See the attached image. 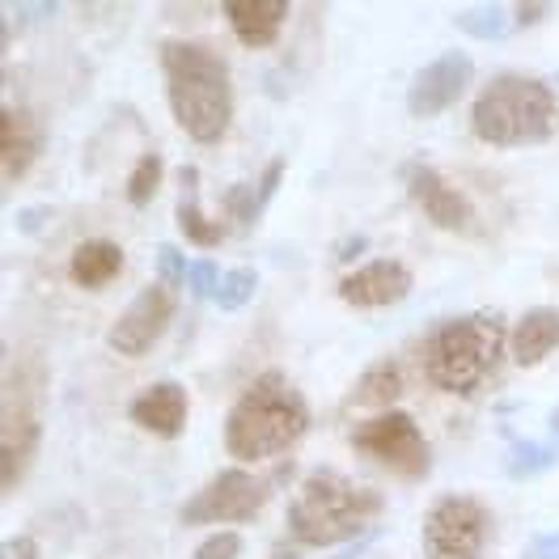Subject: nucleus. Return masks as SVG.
Here are the masks:
<instances>
[{
	"mask_svg": "<svg viewBox=\"0 0 559 559\" xmlns=\"http://www.w3.org/2000/svg\"><path fill=\"white\" fill-rule=\"evenodd\" d=\"M551 432H556V437H559V412H556V416H551Z\"/></svg>",
	"mask_w": 559,
	"mask_h": 559,
	"instance_id": "e433bc0d",
	"label": "nucleus"
},
{
	"mask_svg": "<svg viewBox=\"0 0 559 559\" xmlns=\"http://www.w3.org/2000/svg\"><path fill=\"white\" fill-rule=\"evenodd\" d=\"M369 543H373V538H356L352 547H340V551H335L331 559H360L365 551H369Z\"/></svg>",
	"mask_w": 559,
	"mask_h": 559,
	"instance_id": "72a5a7b5",
	"label": "nucleus"
},
{
	"mask_svg": "<svg viewBox=\"0 0 559 559\" xmlns=\"http://www.w3.org/2000/svg\"><path fill=\"white\" fill-rule=\"evenodd\" d=\"M17 225H22V229H38V225H43V212H22Z\"/></svg>",
	"mask_w": 559,
	"mask_h": 559,
	"instance_id": "c9c22d12",
	"label": "nucleus"
},
{
	"mask_svg": "<svg viewBox=\"0 0 559 559\" xmlns=\"http://www.w3.org/2000/svg\"><path fill=\"white\" fill-rule=\"evenodd\" d=\"M254 288H259V276H254L250 267H234V272H225V276H221L216 306H221V310H242L246 301L254 297Z\"/></svg>",
	"mask_w": 559,
	"mask_h": 559,
	"instance_id": "5701e85b",
	"label": "nucleus"
},
{
	"mask_svg": "<svg viewBox=\"0 0 559 559\" xmlns=\"http://www.w3.org/2000/svg\"><path fill=\"white\" fill-rule=\"evenodd\" d=\"M170 318H175V288L162 284V280L157 284H144L136 293V301L115 318L106 344L119 352V356H144V352H153V344L166 335Z\"/></svg>",
	"mask_w": 559,
	"mask_h": 559,
	"instance_id": "9d476101",
	"label": "nucleus"
},
{
	"mask_svg": "<svg viewBox=\"0 0 559 559\" xmlns=\"http://www.w3.org/2000/svg\"><path fill=\"white\" fill-rule=\"evenodd\" d=\"M399 394H403V373H399V365L394 360H382V365H373L356 390H352V403H373V407H385V403H399Z\"/></svg>",
	"mask_w": 559,
	"mask_h": 559,
	"instance_id": "6ab92c4d",
	"label": "nucleus"
},
{
	"mask_svg": "<svg viewBox=\"0 0 559 559\" xmlns=\"http://www.w3.org/2000/svg\"><path fill=\"white\" fill-rule=\"evenodd\" d=\"M225 212L238 221V225H254V216H259V191L254 187H246V182H238V187H229L225 191Z\"/></svg>",
	"mask_w": 559,
	"mask_h": 559,
	"instance_id": "393cba45",
	"label": "nucleus"
},
{
	"mask_svg": "<svg viewBox=\"0 0 559 559\" xmlns=\"http://www.w3.org/2000/svg\"><path fill=\"white\" fill-rule=\"evenodd\" d=\"M4 13H9V17H22V22L35 26V22H47V17L56 13V4H9Z\"/></svg>",
	"mask_w": 559,
	"mask_h": 559,
	"instance_id": "2f4dec72",
	"label": "nucleus"
},
{
	"mask_svg": "<svg viewBox=\"0 0 559 559\" xmlns=\"http://www.w3.org/2000/svg\"><path fill=\"white\" fill-rule=\"evenodd\" d=\"M35 157H38L35 119L26 110H17L13 103H4V110H0V170H4V182H17V178L31 170Z\"/></svg>",
	"mask_w": 559,
	"mask_h": 559,
	"instance_id": "dca6fc26",
	"label": "nucleus"
},
{
	"mask_svg": "<svg viewBox=\"0 0 559 559\" xmlns=\"http://www.w3.org/2000/svg\"><path fill=\"white\" fill-rule=\"evenodd\" d=\"M525 559H559V530L534 534V538L525 543Z\"/></svg>",
	"mask_w": 559,
	"mask_h": 559,
	"instance_id": "c756f323",
	"label": "nucleus"
},
{
	"mask_svg": "<svg viewBox=\"0 0 559 559\" xmlns=\"http://www.w3.org/2000/svg\"><path fill=\"white\" fill-rule=\"evenodd\" d=\"M157 187H162V157L157 153H144L136 162V170H132V178H128V200L144 209L157 195Z\"/></svg>",
	"mask_w": 559,
	"mask_h": 559,
	"instance_id": "b1692460",
	"label": "nucleus"
},
{
	"mask_svg": "<svg viewBox=\"0 0 559 559\" xmlns=\"http://www.w3.org/2000/svg\"><path fill=\"white\" fill-rule=\"evenodd\" d=\"M543 17H547V4H522V9H518V22H522V26L543 22Z\"/></svg>",
	"mask_w": 559,
	"mask_h": 559,
	"instance_id": "473e14b6",
	"label": "nucleus"
},
{
	"mask_svg": "<svg viewBox=\"0 0 559 559\" xmlns=\"http://www.w3.org/2000/svg\"><path fill=\"white\" fill-rule=\"evenodd\" d=\"M360 250H365V238H352V242L340 246V259H356Z\"/></svg>",
	"mask_w": 559,
	"mask_h": 559,
	"instance_id": "f704fd0d",
	"label": "nucleus"
},
{
	"mask_svg": "<svg viewBox=\"0 0 559 559\" xmlns=\"http://www.w3.org/2000/svg\"><path fill=\"white\" fill-rule=\"evenodd\" d=\"M471 76H475V64H471V56H462V51H445V56L428 60V64L416 72L412 90H407V110H412L416 119H432V115L450 110V106L466 94Z\"/></svg>",
	"mask_w": 559,
	"mask_h": 559,
	"instance_id": "9b49d317",
	"label": "nucleus"
},
{
	"mask_svg": "<svg viewBox=\"0 0 559 559\" xmlns=\"http://www.w3.org/2000/svg\"><path fill=\"white\" fill-rule=\"evenodd\" d=\"M0 559H38V543H35V538H22V534H13V538H4V547H0Z\"/></svg>",
	"mask_w": 559,
	"mask_h": 559,
	"instance_id": "7c9ffc66",
	"label": "nucleus"
},
{
	"mask_svg": "<svg viewBox=\"0 0 559 559\" xmlns=\"http://www.w3.org/2000/svg\"><path fill=\"white\" fill-rule=\"evenodd\" d=\"M38 450V403L22 373H4V403H0V484L4 491L17 488V479L31 471Z\"/></svg>",
	"mask_w": 559,
	"mask_h": 559,
	"instance_id": "6e6552de",
	"label": "nucleus"
},
{
	"mask_svg": "<svg viewBox=\"0 0 559 559\" xmlns=\"http://www.w3.org/2000/svg\"><path fill=\"white\" fill-rule=\"evenodd\" d=\"M352 445H356V454L382 462L403 479H424L432 466V445L407 412H382V416L365 419L352 432Z\"/></svg>",
	"mask_w": 559,
	"mask_h": 559,
	"instance_id": "0eeeda50",
	"label": "nucleus"
},
{
	"mask_svg": "<svg viewBox=\"0 0 559 559\" xmlns=\"http://www.w3.org/2000/svg\"><path fill=\"white\" fill-rule=\"evenodd\" d=\"M382 513V496L335 471H314L288 504V534L306 547H340Z\"/></svg>",
	"mask_w": 559,
	"mask_h": 559,
	"instance_id": "20e7f679",
	"label": "nucleus"
},
{
	"mask_svg": "<svg viewBox=\"0 0 559 559\" xmlns=\"http://www.w3.org/2000/svg\"><path fill=\"white\" fill-rule=\"evenodd\" d=\"M128 416L136 428L153 432V437H178L187 428V390L178 382H157L148 385L144 394L132 399Z\"/></svg>",
	"mask_w": 559,
	"mask_h": 559,
	"instance_id": "4468645a",
	"label": "nucleus"
},
{
	"mask_svg": "<svg viewBox=\"0 0 559 559\" xmlns=\"http://www.w3.org/2000/svg\"><path fill=\"white\" fill-rule=\"evenodd\" d=\"M412 267L399 259H369L340 280V297L356 310H385L412 293Z\"/></svg>",
	"mask_w": 559,
	"mask_h": 559,
	"instance_id": "f8f14e48",
	"label": "nucleus"
},
{
	"mask_svg": "<svg viewBox=\"0 0 559 559\" xmlns=\"http://www.w3.org/2000/svg\"><path fill=\"white\" fill-rule=\"evenodd\" d=\"M457 26L471 38L496 43V38L509 35V13H504L500 4H475V9H462V13H457Z\"/></svg>",
	"mask_w": 559,
	"mask_h": 559,
	"instance_id": "aec40b11",
	"label": "nucleus"
},
{
	"mask_svg": "<svg viewBox=\"0 0 559 559\" xmlns=\"http://www.w3.org/2000/svg\"><path fill=\"white\" fill-rule=\"evenodd\" d=\"M267 500V484L254 479L250 471H221L204 491H195L182 504V525H209V522H254Z\"/></svg>",
	"mask_w": 559,
	"mask_h": 559,
	"instance_id": "1a4fd4ad",
	"label": "nucleus"
},
{
	"mask_svg": "<svg viewBox=\"0 0 559 559\" xmlns=\"http://www.w3.org/2000/svg\"><path fill=\"white\" fill-rule=\"evenodd\" d=\"M238 556H242V538L234 530L212 534V538L200 543V551H195V559H238Z\"/></svg>",
	"mask_w": 559,
	"mask_h": 559,
	"instance_id": "cd10ccee",
	"label": "nucleus"
},
{
	"mask_svg": "<svg viewBox=\"0 0 559 559\" xmlns=\"http://www.w3.org/2000/svg\"><path fill=\"white\" fill-rule=\"evenodd\" d=\"M509 348L518 365H538L559 348V310L551 306H538L509 331Z\"/></svg>",
	"mask_w": 559,
	"mask_h": 559,
	"instance_id": "f3484780",
	"label": "nucleus"
},
{
	"mask_svg": "<svg viewBox=\"0 0 559 559\" xmlns=\"http://www.w3.org/2000/svg\"><path fill=\"white\" fill-rule=\"evenodd\" d=\"M225 17H229V26H234V35L242 38V47H272L280 35V26L288 22V4L284 0H229L225 9H221Z\"/></svg>",
	"mask_w": 559,
	"mask_h": 559,
	"instance_id": "2eb2a0df",
	"label": "nucleus"
},
{
	"mask_svg": "<svg viewBox=\"0 0 559 559\" xmlns=\"http://www.w3.org/2000/svg\"><path fill=\"white\" fill-rule=\"evenodd\" d=\"M556 450L551 445H534V441H513V454H509V475L513 479H530V475H543L556 466Z\"/></svg>",
	"mask_w": 559,
	"mask_h": 559,
	"instance_id": "412c9836",
	"label": "nucleus"
},
{
	"mask_svg": "<svg viewBox=\"0 0 559 559\" xmlns=\"http://www.w3.org/2000/svg\"><path fill=\"white\" fill-rule=\"evenodd\" d=\"M187 259H182V250L178 246H157V272H162V284H170V288H178V284H187Z\"/></svg>",
	"mask_w": 559,
	"mask_h": 559,
	"instance_id": "a878e982",
	"label": "nucleus"
},
{
	"mask_svg": "<svg viewBox=\"0 0 559 559\" xmlns=\"http://www.w3.org/2000/svg\"><path fill=\"white\" fill-rule=\"evenodd\" d=\"M504 360V322L496 314H466L432 331L424 373L445 394H475Z\"/></svg>",
	"mask_w": 559,
	"mask_h": 559,
	"instance_id": "39448f33",
	"label": "nucleus"
},
{
	"mask_svg": "<svg viewBox=\"0 0 559 559\" xmlns=\"http://www.w3.org/2000/svg\"><path fill=\"white\" fill-rule=\"evenodd\" d=\"M471 128L484 144L496 148H525L543 144L556 132V98L547 81L522 76V72H500L479 90Z\"/></svg>",
	"mask_w": 559,
	"mask_h": 559,
	"instance_id": "7ed1b4c3",
	"label": "nucleus"
},
{
	"mask_svg": "<svg viewBox=\"0 0 559 559\" xmlns=\"http://www.w3.org/2000/svg\"><path fill=\"white\" fill-rule=\"evenodd\" d=\"M488 538L491 518L475 496H441L424 513V559H484Z\"/></svg>",
	"mask_w": 559,
	"mask_h": 559,
	"instance_id": "423d86ee",
	"label": "nucleus"
},
{
	"mask_svg": "<svg viewBox=\"0 0 559 559\" xmlns=\"http://www.w3.org/2000/svg\"><path fill=\"white\" fill-rule=\"evenodd\" d=\"M123 272V250L115 242H106V238H90V242H81L72 250L69 259V276L81 284V288H106L110 280Z\"/></svg>",
	"mask_w": 559,
	"mask_h": 559,
	"instance_id": "a211bd4d",
	"label": "nucleus"
},
{
	"mask_svg": "<svg viewBox=\"0 0 559 559\" xmlns=\"http://www.w3.org/2000/svg\"><path fill=\"white\" fill-rule=\"evenodd\" d=\"M280 178H284V157H272L267 162V170H263V178H259V209H267L272 200H276V191H280Z\"/></svg>",
	"mask_w": 559,
	"mask_h": 559,
	"instance_id": "c85d7f7f",
	"label": "nucleus"
},
{
	"mask_svg": "<svg viewBox=\"0 0 559 559\" xmlns=\"http://www.w3.org/2000/svg\"><path fill=\"white\" fill-rule=\"evenodd\" d=\"M310 428L306 394L293 390L284 373L267 369L263 378L242 390L234 412L225 419V450L234 462H263L293 450Z\"/></svg>",
	"mask_w": 559,
	"mask_h": 559,
	"instance_id": "f03ea898",
	"label": "nucleus"
},
{
	"mask_svg": "<svg viewBox=\"0 0 559 559\" xmlns=\"http://www.w3.org/2000/svg\"><path fill=\"white\" fill-rule=\"evenodd\" d=\"M178 229L195 246H221V238H225V229L195 209V200H182V204H178Z\"/></svg>",
	"mask_w": 559,
	"mask_h": 559,
	"instance_id": "4be33fe9",
	"label": "nucleus"
},
{
	"mask_svg": "<svg viewBox=\"0 0 559 559\" xmlns=\"http://www.w3.org/2000/svg\"><path fill=\"white\" fill-rule=\"evenodd\" d=\"M162 72L170 90V110L178 128L200 144H216L234 119L229 64L204 43H162Z\"/></svg>",
	"mask_w": 559,
	"mask_h": 559,
	"instance_id": "f257e3e1",
	"label": "nucleus"
},
{
	"mask_svg": "<svg viewBox=\"0 0 559 559\" xmlns=\"http://www.w3.org/2000/svg\"><path fill=\"white\" fill-rule=\"evenodd\" d=\"M407 191H412V200L419 204V212L437 225V229H450V234H462L466 225H471V200L450 187L445 178L437 175L432 166H424V162H412L407 166Z\"/></svg>",
	"mask_w": 559,
	"mask_h": 559,
	"instance_id": "ddd939ff",
	"label": "nucleus"
},
{
	"mask_svg": "<svg viewBox=\"0 0 559 559\" xmlns=\"http://www.w3.org/2000/svg\"><path fill=\"white\" fill-rule=\"evenodd\" d=\"M187 288H191V293H195L200 301L216 297V288H221L216 263H212V259H200V263H191V267H187Z\"/></svg>",
	"mask_w": 559,
	"mask_h": 559,
	"instance_id": "bb28decb",
	"label": "nucleus"
}]
</instances>
